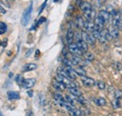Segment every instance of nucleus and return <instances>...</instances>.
<instances>
[{
	"label": "nucleus",
	"instance_id": "nucleus-1",
	"mask_svg": "<svg viewBox=\"0 0 122 116\" xmlns=\"http://www.w3.org/2000/svg\"><path fill=\"white\" fill-rule=\"evenodd\" d=\"M81 36H82V39L85 42H86V43L89 44V45H94L95 44L96 39L94 38V36L92 35L91 33H88L86 31H82L81 32Z\"/></svg>",
	"mask_w": 122,
	"mask_h": 116
},
{
	"label": "nucleus",
	"instance_id": "nucleus-2",
	"mask_svg": "<svg viewBox=\"0 0 122 116\" xmlns=\"http://www.w3.org/2000/svg\"><path fill=\"white\" fill-rule=\"evenodd\" d=\"M32 10H33V7H32V4H30L29 6H28V8L25 10V12H24V14H23V17H22V24L24 25V26H25L27 24H28V22H29V19H30L31 17V13H32Z\"/></svg>",
	"mask_w": 122,
	"mask_h": 116
},
{
	"label": "nucleus",
	"instance_id": "nucleus-3",
	"mask_svg": "<svg viewBox=\"0 0 122 116\" xmlns=\"http://www.w3.org/2000/svg\"><path fill=\"white\" fill-rule=\"evenodd\" d=\"M98 39H99V41L101 43H105L106 41L112 39L110 32H109V29H102L101 31V34H100V37H99Z\"/></svg>",
	"mask_w": 122,
	"mask_h": 116
},
{
	"label": "nucleus",
	"instance_id": "nucleus-4",
	"mask_svg": "<svg viewBox=\"0 0 122 116\" xmlns=\"http://www.w3.org/2000/svg\"><path fill=\"white\" fill-rule=\"evenodd\" d=\"M69 52L72 54V55H75V56H81L83 55V52L79 49V47L77 46L76 43H71L69 44Z\"/></svg>",
	"mask_w": 122,
	"mask_h": 116
},
{
	"label": "nucleus",
	"instance_id": "nucleus-5",
	"mask_svg": "<svg viewBox=\"0 0 122 116\" xmlns=\"http://www.w3.org/2000/svg\"><path fill=\"white\" fill-rule=\"evenodd\" d=\"M105 22L104 20L100 16V15L97 14V17L95 19V29L99 30V31H102L103 29V26L105 25Z\"/></svg>",
	"mask_w": 122,
	"mask_h": 116
},
{
	"label": "nucleus",
	"instance_id": "nucleus-6",
	"mask_svg": "<svg viewBox=\"0 0 122 116\" xmlns=\"http://www.w3.org/2000/svg\"><path fill=\"white\" fill-rule=\"evenodd\" d=\"M96 82H95V81H94L92 78H90V77H86V76L82 77V83L86 87L94 86V85L96 84Z\"/></svg>",
	"mask_w": 122,
	"mask_h": 116
},
{
	"label": "nucleus",
	"instance_id": "nucleus-7",
	"mask_svg": "<svg viewBox=\"0 0 122 116\" xmlns=\"http://www.w3.org/2000/svg\"><path fill=\"white\" fill-rule=\"evenodd\" d=\"M35 83H36V80L35 79H32V78L31 79H26V80H25V82H24L22 86L24 87L25 89H29V88H32L34 86Z\"/></svg>",
	"mask_w": 122,
	"mask_h": 116
},
{
	"label": "nucleus",
	"instance_id": "nucleus-8",
	"mask_svg": "<svg viewBox=\"0 0 122 116\" xmlns=\"http://www.w3.org/2000/svg\"><path fill=\"white\" fill-rule=\"evenodd\" d=\"M52 86L54 87L56 91H64V90L67 88L66 85H64L63 83H61L60 82H58V81H56V80L53 81V82H52Z\"/></svg>",
	"mask_w": 122,
	"mask_h": 116
},
{
	"label": "nucleus",
	"instance_id": "nucleus-9",
	"mask_svg": "<svg viewBox=\"0 0 122 116\" xmlns=\"http://www.w3.org/2000/svg\"><path fill=\"white\" fill-rule=\"evenodd\" d=\"M66 39L67 42L69 44L72 43L73 39H74V32L71 28H69L67 30V34H66Z\"/></svg>",
	"mask_w": 122,
	"mask_h": 116
},
{
	"label": "nucleus",
	"instance_id": "nucleus-10",
	"mask_svg": "<svg viewBox=\"0 0 122 116\" xmlns=\"http://www.w3.org/2000/svg\"><path fill=\"white\" fill-rule=\"evenodd\" d=\"M86 32L88 33H92L95 30V23H93L92 21H86L85 23V27Z\"/></svg>",
	"mask_w": 122,
	"mask_h": 116
},
{
	"label": "nucleus",
	"instance_id": "nucleus-11",
	"mask_svg": "<svg viewBox=\"0 0 122 116\" xmlns=\"http://www.w3.org/2000/svg\"><path fill=\"white\" fill-rule=\"evenodd\" d=\"M76 44H77V46L79 47V49H80V50L83 52V53H86V52H87V49H88V44L86 43V42H85L83 39L76 41Z\"/></svg>",
	"mask_w": 122,
	"mask_h": 116
},
{
	"label": "nucleus",
	"instance_id": "nucleus-12",
	"mask_svg": "<svg viewBox=\"0 0 122 116\" xmlns=\"http://www.w3.org/2000/svg\"><path fill=\"white\" fill-rule=\"evenodd\" d=\"M98 15H100V16L104 20L105 23H108V21L111 19V13H109L106 10H100Z\"/></svg>",
	"mask_w": 122,
	"mask_h": 116
},
{
	"label": "nucleus",
	"instance_id": "nucleus-13",
	"mask_svg": "<svg viewBox=\"0 0 122 116\" xmlns=\"http://www.w3.org/2000/svg\"><path fill=\"white\" fill-rule=\"evenodd\" d=\"M8 98L10 100H15V99H19L20 98V95L18 92H14V91H10L8 92Z\"/></svg>",
	"mask_w": 122,
	"mask_h": 116
},
{
	"label": "nucleus",
	"instance_id": "nucleus-14",
	"mask_svg": "<svg viewBox=\"0 0 122 116\" xmlns=\"http://www.w3.org/2000/svg\"><path fill=\"white\" fill-rule=\"evenodd\" d=\"M69 89V92H70V94H71L72 96H74V97H81L82 96V93H81V91L78 89V87H72V88H68Z\"/></svg>",
	"mask_w": 122,
	"mask_h": 116
},
{
	"label": "nucleus",
	"instance_id": "nucleus-15",
	"mask_svg": "<svg viewBox=\"0 0 122 116\" xmlns=\"http://www.w3.org/2000/svg\"><path fill=\"white\" fill-rule=\"evenodd\" d=\"M36 68H37V65H36V64L28 63V64H26V65L24 67L23 70H24L25 72H27V71H32V70H34V69H36Z\"/></svg>",
	"mask_w": 122,
	"mask_h": 116
},
{
	"label": "nucleus",
	"instance_id": "nucleus-16",
	"mask_svg": "<svg viewBox=\"0 0 122 116\" xmlns=\"http://www.w3.org/2000/svg\"><path fill=\"white\" fill-rule=\"evenodd\" d=\"M85 23L86 21L81 17V16H77L76 17V26L78 28H84L85 27Z\"/></svg>",
	"mask_w": 122,
	"mask_h": 116
},
{
	"label": "nucleus",
	"instance_id": "nucleus-17",
	"mask_svg": "<svg viewBox=\"0 0 122 116\" xmlns=\"http://www.w3.org/2000/svg\"><path fill=\"white\" fill-rule=\"evenodd\" d=\"M54 98L56 99V101L58 102L59 104L60 103H66L65 97H63V96L61 94H59V93H55L54 94Z\"/></svg>",
	"mask_w": 122,
	"mask_h": 116
},
{
	"label": "nucleus",
	"instance_id": "nucleus-18",
	"mask_svg": "<svg viewBox=\"0 0 122 116\" xmlns=\"http://www.w3.org/2000/svg\"><path fill=\"white\" fill-rule=\"evenodd\" d=\"M118 30L119 29H117L113 26H111V28H109V32H110V35H111V38L113 39L118 38Z\"/></svg>",
	"mask_w": 122,
	"mask_h": 116
},
{
	"label": "nucleus",
	"instance_id": "nucleus-19",
	"mask_svg": "<svg viewBox=\"0 0 122 116\" xmlns=\"http://www.w3.org/2000/svg\"><path fill=\"white\" fill-rule=\"evenodd\" d=\"M83 56L85 58V60H86V61H88V62H91V61H93V60L95 59L94 54L91 53H89V52L84 53H83Z\"/></svg>",
	"mask_w": 122,
	"mask_h": 116
},
{
	"label": "nucleus",
	"instance_id": "nucleus-20",
	"mask_svg": "<svg viewBox=\"0 0 122 116\" xmlns=\"http://www.w3.org/2000/svg\"><path fill=\"white\" fill-rule=\"evenodd\" d=\"M94 102H95V104L96 105H98V106H105L106 105V100L103 98V97H97V98H95L94 99Z\"/></svg>",
	"mask_w": 122,
	"mask_h": 116
},
{
	"label": "nucleus",
	"instance_id": "nucleus-21",
	"mask_svg": "<svg viewBox=\"0 0 122 116\" xmlns=\"http://www.w3.org/2000/svg\"><path fill=\"white\" fill-rule=\"evenodd\" d=\"M74 71L76 73V75L80 76V77H85V76H86V72L81 67H77L76 68H74Z\"/></svg>",
	"mask_w": 122,
	"mask_h": 116
},
{
	"label": "nucleus",
	"instance_id": "nucleus-22",
	"mask_svg": "<svg viewBox=\"0 0 122 116\" xmlns=\"http://www.w3.org/2000/svg\"><path fill=\"white\" fill-rule=\"evenodd\" d=\"M63 64L65 65V67H70V68H73V67L75 66L74 64H73V62L71 61V59L70 58H64L63 59Z\"/></svg>",
	"mask_w": 122,
	"mask_h": 116
},
{
	"label": "nucleus",
	"instance_id": "nucleus-23",
	"mask_svg": "<svg viewBox=\"0 0 122 116\" xmlns=\"http://www.w3.org/2000/svg\"><path fill=\"white\" fill-rule=\"evenodd\" d=\"M69 112L71 116H82V111L78 109H75V108L71 111H69Z\"/></svg>",
	"mask_w": 122,
	"mask_h": 116
},
{
	"label": "nucleus",
	"instance_id": "nucleus-24",
	"mask_svg": "<svg viewBox=\"0 0 122 116\" xmlns=\"http://www.w3.org/2000/svg\"><path fill=\"white\" fill-rule=\"evenodd\" d=\"M7 29H8L7 24L5 23H3V22H0V35H3L4 33H6Z\"/></svg>",
	"mask_w": 122,
	"mask_h": 116
},
{
	"label": "nucleus",
	"instance_id": "nucleus-25",
	"mask_svg": "<svg viewBox=\"0 0 122 116\" xmlns=\"http://www.w3.org/2000/svg\"><path fill=\"white\" fill-rule=\"evenodd\" d=\"M65 99H66V102L69 103L70 105H71V106L74 105V100H73V98H72L71 96H66V97H65Z\"/></svg>",
	"mask_w": 122,
	"mask_h": 116
},
{
	"label": "nucleus",
	"instance_id": "nucleus-26",
	"mask_svg": "<svg viewBox=\"0 0 122 116\" xmlns=\"http://www.w3.org/2000/svg\"><path fill=\"white\" fill-rule=\"evenodd\" d=\"M24 82H25V79H24V78H23L22 76L18 75V76L16 77V82H17L18 84H20V85H23Z\"/></svg>",
	"mask_w": 122,
	"mask_h": 116
},
{
	"label": "nucleus",
	"instance_id": "nucleus-27",
	"mask_svg": "<svg viewBox=\"0 0 122 116\" xmlns=\"http://www.w3.org/2000/svg\"><path fill=\"white\" fill-rule=\"evenodd\" d=\"M96 84H97V86L99 89H101V90H103V89H105V83L103 82H102V81H99V82H96Z\"/></svg>",
	"mask_w": 122,
	"mask_h": 116
},
{
	"label": "nucleus",
	"instance_id": "nucleus-28",
	"mask_svg": "<svg viewBox=\"0 0 122 116\" xmlns=\"http://www.w3.org/2000/svg\"><path fill=\"white\" fill-rule=\"evenodd\" d=\"M77 100H78V102L80 103V104H83V105H85L86 103V99L81 96V97H77Z\"/></svg>",
	"mask_w": 122,
	"mask_h": 116
},
{
	"label": "nucleus",
	"instance_id": "nucleus-29",
	"mask_svg": "<svg viewBox=\"0 0 122 116\" xmlns=\"http://www.w3.org/2000/svg\"><path fill=\"white\" fill-rule=\"evenodd\" d=\"M119 99H117V98H116L115 100H114V102H113V104H114V108L115 109H117L118 107H119Z\"/></svg>",
	"mask_w": 122,
	"mask_h": 116
},
{
	"label": "nucleus",
	"instance_id": "nucleus-30",
	"mask_svg": "<svg viewBox=\"0 0 122 116\" xmlns=\"http://www.w3.org/2000/svg\"><path fill=\"white\" fill-rule=\"evenodd\" d=\"M44 22H45V18H44V17H41V19L39 20V22L37 23V24H36L35 26H38V25L41 24H42V23H44Z\"/></svg>",
	"mask_w": 122,
	"mask_h": 116
},
{
	"label": "nucleus",
	"instance_id": "nucleus-31",
	"mask_svg": "<svg viewBox=\"0 0 122 116\" xmlns=\"http://www.w3.org/2000/svg\"><path fill=\"white\" fill-rule=\"evenodd\" d=\"M121 97H122L121 91H117V92H116V98L119 99V98H120Z\"/></svg>",
	"mask_w": 122,
	"mask_h": 116
},
{
	"label": "nucleus",
	"instance_id": "nucleus-32",
	"mask_svg": "<svg viewBox=\"0 0 122 116\" xmlns=\"http://www.w3.org/2000/svg\"><path fill=\"white\" fill-rule=\"evenodd\" d=\"M119 30L122 31V11L120 12V19H119Z\"/></svg>",
	"mask_w": 122,
	"mask_h": 116
},
{
	"label": "nucleus",
	"instance_id": "nucleus-33",
	"mask_svg": "<svg viewBox=\"0 0 122 116\" xmlns=\"http://www.w3.org/2000/svg\"><path fill=\"white\" fill-rule=\"evenodd\" d=\"M0 13H2V14H5V13H6V10H5V9L3 8V6L1 5V3H0Z\"/></svg>",
	"mask_w": 122,
	"mask_h": 116
},
{
	"label": "nucleus",
	"instance_id": "nucleus-34",
	"mask_svg": "<svg viewBox=\"0 0 122 116\" xmlns=\"http://www.w3.org/2000/svg\"><path fill=\"white\" fill-rule=\"evenodd\" d=\"M46 2H47V0H46L45 2H44V3H43V5H42V6H41V9H40V10H39V13H41V11H42V10H43V9H44V8H45V6H46Z\"/></svg>",
	"mask_w": 122,
	"mask_h": 116
},
{
	"label": "nucleus",
	"instance_id": "nucleus-35",
	"mask_svg": "<svg viewBox=\"0 0 122 116\" xmlns=\"http://www.w3.org/2000/svg\"><path fill=\"white\" fill-rule=\"evenodd\" d=\"M28 96H29V97H32V91H28Z\"/></svg>",
	"mask_w": 122,
	"mask_h": 116
},
{
	"label": "nucleus",
	"instance_id": "nucleus-36",
	"mask_svg": "<svg viewBox=\"0 0 122 116\" xmlns=\"http://www.w3.org/2000/svg\"><path fill=\"white\" fill-rule=\"evenodd\" d=\"M54 1H55V2H57V1H59V0H54Z\"/></svg>",
	"mask_w": 122,
	"mask_h": 116
},
{
	"label": "nucleus",
	"instance_id": "nucleus-37",
	"mask_svg": "<svg viewBox=\"0 0 122 116\" xmlns=\"http://www.w3.org/2000/svg\"><path fill=\"white\" fill-rule=\"evenodd\" d=\"M10 1H13V0H10Z\"/></svg>",
	"mask_w": 122,
	"mask_h": 116
}]
</instances>
